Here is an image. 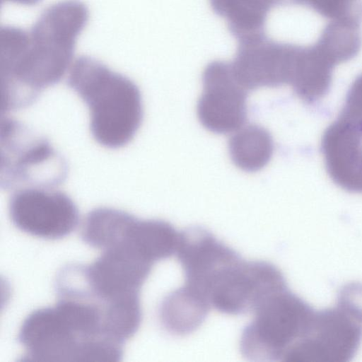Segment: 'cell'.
I'll return each mask as SVG.
<instances>
[{
    "instance_id": "cell-11",
    "label": "cell",
    "mask_w": 362,
    "mask_h": 362,
    "mask_svg": "<svg viewBox=\"0 0 362 362\" xmlns=\"http://www.w3.org/2000/svg\"><path fill=\"white\" fill-rule=\"evenodd\" d=\"M210 309L205 300L182 286L163 300L159 319L169 333L185 335L202 325Z\"/></svg>"
},
{
    "instance_id": "cell-6",
    "label": "cell",
    "mask_w": 362,
    "mask_h": 362,
    "mask_svg": "<svg viewBox=\"0 0 362 362\" xmlns=\"http://www.w3.org/2000/svg\"><path fill=\"white\" fill-rule=\"evenodd\" d=\"M237 41L235 57L229 62L245 89L291 83L300 45L279 41L267 34Z\"/></svg>"
},
{
    "instance_id": "cell-4",
    "label": "cell",
    "mask_w": 362,
    "mask_h": 362,
    "mask_svg": "<svg viewBox=\"0 0 362 362\" xmlns=\"http://www.w3.org/2000/svg\"><path fill=\"white\" fill-rule=\"evenodd\" d=\"M355 285L346 287L333 307L315 312L302 339L285 362H345L362 340V308L356 300Z\"/></svg>"
},
{
    "instance_id": "cell-10",
    "label": "cell",
    "mask_w": 362,
    "mask_h": 362,
    "mask_svg": "<svg viewBox=\"0 0 362 362\" xmlns=\"http://www.w3.org/2000/svg\"><path fill=\"white\" fill-rule=\"evenodd\" d=\"M209 3L239 40L264 33L272 13L288 4V0H209Z\"/></svg>"
},
{
    "instance_id": "cell-3",
    "label": "cell",
    "mask_w": 362,
    "mask_h": 362,
    "mask_svg": "<svg viewBox=\"0 0 362 362\" xmlns=\"http://www.w3.org/2000/svg\"><path fill=\"white\" fill-rule=\"evenodd\" d=\"M252 313L241 336L242 354L251 360L284 361L307 332L315 311L286 288L266 298Z\"/></svg>"
},
{
    "instance_id": "cell-1",
    "label": "cell",
    "mask_w": 362,
    "mask_h": 362,
    "mask_svg": "<svg viewBox=\"0 0 362 362\" xmlns=\"http://www.w3.org/2000/svg\"><path fill=\"white\" fill-rule=\"evenodd\" d=\"M71 85L87 105L95 139L108 148L127 144L142 119L139 90L129 81L98 68L77 69Z\"/></svg>"
},
{
    "instance_id": "cell-7",
    "label": "cell",
    "mask_w": 362,
    "mask_h": 362,
    "mask_svg": "<svg viewBox=\"0 0 362 362\" xmlns=\"http://www.w3.org/2000/svg\"><path fill=\"white\" fill-rule=\"evenodd\" d=\"M286 288L284 276L276 266L240 257L212 291L209 303L224 314H243L252 312L269 296Z\"/></svg>"
},
{
    "instance_id": "cell-12",
    "label": "cell",
    "mask_w": 362,
    "mask_h": 362,
    "mask_svg": "<svg viewBox=\"0 0 362 362\" xmlns=\"http://www.w3.org/2000/svg\"><path fill=\"white\" fill-rule=\"evenodd\" d=\"M228 147L234 164L247 172L263 168L270 160L274 150L270 134L254 124L238 129L230 137Z\"/></svg>"
},
{
    "instance_id": "cell-13",
    "label": "cell",
    "mask_w": 362,
    "mask_h": 362,
    "mask_svg": "<svg viewBox=\"0 0 362 362\" xmlns=\"http://www.w3.org/2000/svg\"><path fill=\"white\" fill-rule=\"evenodd\" d=\"M361 22L351 18L332 20L315 45L334 65L352 59L362 45Z\"/></svg>"
},
{
    "instance_id": "cell-5",
    "label": "cell",
    "mask_w": 362,
    "mask_h": 362,
    "mask_svg": "<svg viewBox=\"0 0 362 362\" xmlns=\"http://www.w3.org/2000/svg\"><path fill=\"white\" fill-rule=\"evenodd\" d=\"M0 167L1 184L15 191L54 188L66 174L64 161L47 141L7 118L1 122Z\"/></svg>"
},
{
    "instance_id": "cell-14",
    "label": "cell",
    "mask_w": 362,
    "mask_h": 362,
    "mask_svg": "<svg viewBox=\"0 0 362 362\" xmlns=\"http://www.w3.org/2000/svg\"><path fill=\"white\" fill-rule=\"evenodd\" d=\"M289 3L309 7L320 16L331 20H362L361 0H289Z\"/></svg>"
},
{
    "instance_id": "cell-2",
    "label": "cell",
    "mask_w": 362,
    "mask_h": 362,
    "mask_svg": "<svg viewBox=\"0 0 362 362\" xmlns=\"http://www.w3.org/2000/svg\"><path fill=\"white\" fill-rule=\"evenodd\" d=\"M23 361H118L122 346L81 334L55 305L31 313L18 332Z\"/></svg>"
},
{
    "instance_id": "cell-9",
    "label": "cell",
    "mask_w": 362,
    "mask_h": 362,
    "mask_svg": "<svg viewBox=\"0 0 362 362\" xmlns=\"http://www.w3.org/2000/svg\"><path fill=\"white\" fill-rule=\"evenodd\" d=\"M202 83L197 108L202 124L218 134L241 128L246 119L247 90L235 78L230 62H210L203 72Z\"/></svg>"
},
{
    "instance_id": "cell-8",
    "label": "cell",
    "mask_w": 362,
    "mask_h": 362,
    "mask_svg": "<svg viewBox=\"0 0 362 362\" xmlns=\"http://www.w3.org/2000/svg\"><path fill=\"white\" fill-rule=\"evenodd\" d=\"M9 215L21 230L45 239L69 234L78 220L77 208L65 194L54 188H26L15 191Z\"/></svg>"
}]
</instances>
